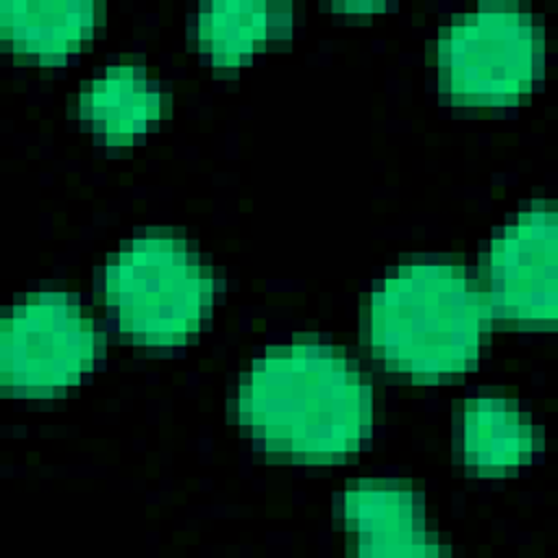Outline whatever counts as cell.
<instances>
[{
  "label": "cell",
  "mask_w": 558,
  "mask_h": 558,
  "mask_svg": "<svg viewBox=\"0 0 558 558\" xmlns=\"http://www.w3.org/2000/svg\"><path fill=\"white\" fill-rule=\"evenodd\" d=\"M240 418L268 453L336 462L371 434V386L338 349L270 347L242 381Z\"/></svg>",
  "instance_id": "cell-1"
},
{
  "label": "cell",
  "mask_w": 558,
  "mask_h": 558,
  "mask_svg": "<svg viewBox=\"0 0 558 558\" xmlns=\"http://www.w3.org/2000/svg\"><path fill=\"white\" fill-rule=\"evenodd\" d=\"M490 314L462 266L408 264L371 294L368 342L390 371L436 381L475 364Z\"/></svg>",
  "instance_id": "cell-2"
},
{
  "label": "cell",
  "mask_w": 558,
  "mask_h": 558,
  "mask_svg": "<svg viewBox=\"0 0 558 558\" xmlns=\"http://www.w3.org/2000/svg\"><path fill=\"white\" fill-rule=\"evenodd\" d=\"M211 270L170 235L129 242L105 268V299L137 344L179 347L211 310Z\"/></svg>",
  "instance_id": "cell-3"
},
{
  "label": "cell",
  "mask_w": 558,
  "mask_h": 558,
  "mask_svg": "<svg viewBox=\"0 0 558 558\" xmlns=\"http://www.w3.org/2000/svg\"><path fill=\"white\" fill-rule=\"evenodd\" d=\"M438 65L453 100L512 105L543 68V35L517 7H480L438 39Z\"/></svg>",
  "instance_id": "cell-4"
},
{
  "label": "cell",
  "mask_w": 558,
  "mask_h": 558,
  "mask_svg": "<svg viewBox=\"0 0 558 558\" xmlns=\"http://www.w3.org/2000/svg\"><path fill=\"white\" fill-rule=\"evenodd\" d=\"M94 349L92 320L68 294H31L2 320V386L17 397H57L92 366Z\"/></svg>",
  "instance_id": "cell-5"
},
{
  "label": "cell",
  "mask_w": 558,
  "mask_h": 558,
  "mask_svg": "<svg viewBox=\"0 0 558 558\" xmlns=\"http://www.w3.org/2000/svg\"><path fill=\"white\" fill-rule=\"evenodd\" d=\"M490 312L519 323H554L558 314V218L536 205L493 240L486 262Z\"/></svg>",
  "instance_id": "cell-6"
},
{
  "label": "cell",
  "mask_w": 558,
  "mask_h": 558,
  "mask_svg": "<svg viewBox=\"0 0 558 558\" xmlns=\"http://www.w3.org/2000/svg\"><path fill=\"white\" fill-rule=\"evenodd\" d=\"M344 521L360 556H434L421 495L395 482H360L347 490Z\"/></svg>",
  "instance_id": "cell-7"
},
{
  "label": "cell",
  "mask_w": 558,
  "mask_h": 558,
  "mask_svg": "<svg viewBox=\"0 0 558 558\" xmlns=\"http://www.w3.org/2000/svg\"><path fill=\"white\" fill-rule=\"evenodd\" d=\"M161 96L140 68H107L81 89V118L109 144H131L159 118Z\"/></svg>",
  "instance_id": "cell-8"
},
{
  "label": "cell",
  "mask_w": 558,
  "mask_h": 558,
  "mask_svg": "<svg viewBox=\"0 0 558 558\" xmlns=\"http://www.w3.org/2000/svg\"><path fill=\"white\" fill-rule=\"evenodd\" d=\"M0 11L4 37L15 50L35 54L46 65L63 63L94 26L89 2H4Z\"/></svg>",
  "instance_id": "cell-9"
},
{
  "label": "cell",
  "mask_w": 558,
  "mask_h": 558,
  "mask_svg": "<svg viewBox=\"0 0 558 558\" xmlns=\"http://www.w3.org/2000/svg\"><path fill=\"white\" fill-rule=\"evenodd\" d=\"M534 438L514 403L475 399L464 410V460L480 475H504L530 462Z\"/></svg>",
  "instance_id": "cell-10"
},
{
  "label": "cell",
  "mask_w": 558,
  "mask_h": 558,
  "mask_svg": "<svg viewBox=\"0 0 558 558\" xmlns=\"http://www.w3.org/2000/svg\"><path fill=\"white\" fill-rule=\"evenodd\" d=\"M270 13L264 2H211L198 13V41L216 65L233 68L253 54L270 31Z\"/></svg>",
  "instance_id": "cell-11"
}]
</instances>
